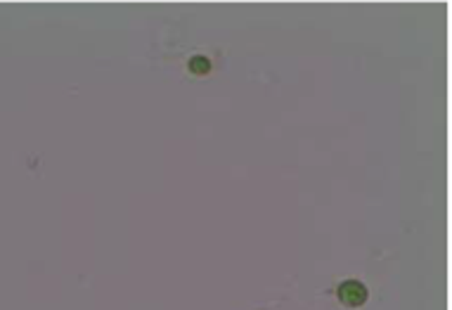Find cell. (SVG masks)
I'll return each mask as SVG.
<instances>
[{
	"label": "cell",
	"mask_w": 452,
	"mask_h": 310,
	"mask_svg": "<svg viewBox=\"0 0 452 310\" xmlns=\"http://www.w3.org/2000/svg\"><path fill=\"white\" fill-rule=\"evenodd\" d=\"M338 298L346 303V305H360L367 298V289L362 287L360 282H346L344 287L338 289Z\"/></svg>",
	"instance_id": "cell-1"
},
{
	"label": "cell",
	"mask_w": 452,
	"mask_h": 310,
	"mask_svg": "<svg viewBox=\"0 0 452 310\" xmlns=\"http://www.w3.org/2000/svg\"><path fill=\"white\" fill-rule=\"evenodd\" d=\"M190 69L197 71V74H204V71L211 69V62H208V59H204V57H194V59L190 62Z\"/></svg>",
	"instance_id": "cell-2"
}]
</instances>
